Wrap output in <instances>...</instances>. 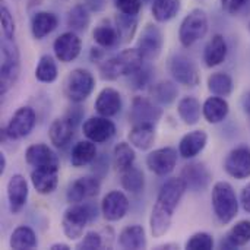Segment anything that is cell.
Here are the masks:
<instances>
[{
    "label": "cell",
    "mask_w": 250,
    "mask_h": 250,
    "mask_svg": "<svg viewBox=\"0 0 250 250\" xmlns=\"http://www.w3.org/2000/svg\"><path fill=\"white\" fill-rule=\"evenodd\" d=\"M53 48H54L56 57L60 62L69 63L79 56L81 48H82V42H81V38L75 32H64L56 38Z\"/></svg>",
    "instance_id": "e0dca14e"
},
{
    "label": "cell",
    "mask_w": 250,
    "mask_h": 250,
    "mask_svg": "<svg viewBox=\"0 0 250 250\" xmlns=\"http://www.w3.org/2000/svg\"><path fill=\"white\" fill-rule=\"evenodd\" d=\"M180 10V0H154L152 16L158 22H167L173 19Z\"/></svg>",
    "instance_id": "e575fe53"
},
{
    "label": "cell",
    "mask_w": 250,
    "mask_h": 250,
    "mask_svg": "<svg viewBox=\"0 0 250 250\" xmlns=\"http://www.w3.org/2000/svg\"><path fill=\"white\" fill-rule=\"evenodd\" d=\"M227 56V44L223 35H214L205 47L204 62L208 67L218 66L224 62Z\"/></svg>",
    "instance_id": "d4e9b609"
},
{
    "label": "cell",
    "mask_w": 250,
    "mask_h": 250,
    "mask_svg": "<svg viewBox=\"0 0 250 250\" xmlns=\"http://www.w3.org/2000/svg\"><path fill=\"white\" fill-rule=\"evenodd\" d=\"M188 186L182 177H174L167 180L157 198V202L152 208L151 218H149V226H151V233L154 237H163L173 220V214L183 198Z\"/></svg>",
    "instance_id": "6da1fadb"
},
{
    "label": "cell",
    "mask_w": 250,
    "mask_h": 250,
    "mask_svg": "<svg viewBox=\"0 0 250 250\" xmlns=\"http://www.w3.org/2000/svg\"><path fill=\"white\" fill-rule=\"evenodd\" d=\"M97 157V146L92 141H81L78 142L70 155V163L73 167H83L92 163Z\"/></svg>",
    "instance_id": "f1b7e54d"
},
{
    "label": "cell",
    "mask_w": 250,
    "mask_h": 250,
    "mask_svg": "<svg viewBox=\"0 0 250 250\" xmlns=\"http://www.w3.org/2000/svg\"><path fill=\"white\" fill-rule=\"evenodd\" d=\"M35 123H37L35 111L31 107H21L15 111L7 126L1 132L3 136H7L10 139H21L32 132Z\"/></svg>",
    "instance_id": "ba28073f"
},
{
    "label": "cell",
    "mask_w": 250,
    "mask_h": 250,
    "mask_svg": "<svg viewBox=\"0 0 250 250\" xmlns=\"http://www.w3.org/2000/svg\"><path fill=\"white\" fill-rule=\"evenodd\" d=\"M136 25H138L136 16L122 13V15H117V18H116L117 32H119V37L123 38V41L132 40V37L135 35V31H136Z\"/></svg>",
    "instance_id": "b9f144b4"
},
{
    "label": "cell",
    "mask_w": 250,
    "mask_h": 250,
    "mask_svg": "<svg viewBox=\"0 0 250 250\" xmlns=\"http://www.w3.org/2000/svg\"><path fill=\"white\" fill-rule=\"evenodd\" d=\"M73 132L75 123L70 119H56L48 129V138L56 148H64L73 138Z\"/></svg>",
    "instance_id": "603a6c76"
},
{
    "label": "cell",
    "mask_w": 250,
    "mask_h": 250,
    "mask_svg": "<svg viewBox=\"0 0 250 250\" xmlns=\"http://www.w3.org/2000/svg\"><path fill=\"white\" fill-rule=\"evenodd\" d=\"M25 160L34 168L42 167V166H50V164H59L56 154L44 144L31 145L25 152Z\"/></svg>",
    "instance_id": "cb8c5ba5"
},
{
    "label": "cell",
    "mask_w": 250,
    "mask_h": 250,
    "mask_svg": "<svg viewBox=\"0 0 250 250\" xmlns=\"http://www.w3.org/2000/svg\"><path fill=\"white\" fill-rule=\"evenodd\" d=\"M177 164V151L174 148H160L146 157V167L157 176H168Z\"/></svg>",
    "instance_id": "8fae6325"
},
{
    "label": "cell",
    "mask_w": 250,
    "mask_h": 250,
    "mask_svg": "<svg viewBox=\"0 0 250 250\" xmlns=\"http://www.w3.org/2000/svg\"><path fill=\"white\" fill-rule=\"evenodd\" d=\"M91 220V211L88 207L81 205V204H72L63 215L62 226L63 231L67 239L70 240H78L82 237L85 227L88 226Z\"/></svg>",
    "instance_id": "52a82bcc"
},
{
    "label": "cell",
    "mask_w": 250,
    "mask_h": 250,
    "mask_svg": "<svg viewBox=\"0 0 250 250\" xmlns=\"http://www.w3.org/2000/svg\"><path fill=\"white\" fill-rule=\"evenodd\" d=\"M212 207L217 218L223 224L231 223L239 212V202L233 186L227 182H218L212 188Z\"/></svg>",
    "instance_id": "3957f363"
},
{
    "label": "cell",
    "mask_w": 250,
    "mask_h": 250,
    "mask_svg": "<svg viewBox=\"0 0 250 250\" xmlns=\"http://www.w3.org/2000/svg\"><path fill=\"white\" fill-rule=\"evenodd\" d=\"M82 132L89 141L95 144H103L114 136L116 126L111 120H108V117H89L83 122Z\"/></svg>",
    "instance_id": "30bf717a"
},
{
    "label": "cell",
    "mask_w": 250,
    "mask_h": 250,
    "mask_svg": "<svg viewBox=\"0 0 250 250\" xmlns=\"http://www.w3.org/2000/svg\"><path fill=\"white\" fill-rule=\"evenodd\" d=\"M101 211L107 221H119L125 218L129 211V199L123 192L113 190L104 196L101 202Z\"/></svg>",
    "instance_id": "9a60e30c"
},
{
    "label": "cell",
    "mask_w": 250,
    "mask_h": 250,
    "mask_svg": "<svg viewBox=\"0 0 250 250\" xmlns=\"http://www.w3.org/2000/svg\"><path fill=\"white\" fill-rule=\"evenodd\" d=\"M119 245L123 249L139 250L146 248V237L145 230L141 226H127L122 230L119 236Z\"/></svg>",
    "instance_id": "484cf974"
},
{
    "label": "cell",
    "mask_w": 250,
    "mask_h": 250,
    "mask_svg": "<svg viewBox=\"0 0 250 250\" xmlns=\"http://www.w3.org/2000/svg\"><path fill=\"white\" fill-rule=\"evenodd\" d=\"M9 245L15 250H31L37 248L38 242L32 229L26 226H21L12 233Z\"/></svg>",
    "instance_id": "4dcf8cb0"
},
{
    "label": "cell",
    "mask_w": 250,
    "mask_h": 250,
    "mask_svg": "<svg viewBox=\"0 0 250 250\" xmlns=\"http://www.w3.org/2000/svg\"><path fill=\"white\" fill-rule=\"evenodd\" d=\"M31 182L35 190L41 195H48L56 190L59 183V164H50L34 168Z\"/></svg>",
    "instance_id": "5bb4252c"
},
{
    "label": "cell",
    "mask_w": 250,
    "mask_h": 250,
    "mask_svg": "<svg viewBox=\"0 0 250 250\" xmlns=\"http://www.w3.org/2000/svg\"><path fill=\"white\" fill-rule=\"evenodd\" d=\"M249 26H250V25H249Z\"/></svg>",
    "instance_id": "f5cc1de1"
},
{
    "label": "cell",
    "mask_w": 250,
    "mask_h": 250,
    "mask_svg": "<svg viewBox=\"0 0 250 250\" xmlns=\"http://www.w3.org/2000/svg\"><path fill=\"white\" fill-rule=\"evenodd\" d=\"M4 168H6V158L4 154H0V174L4 173Z\"/></svg>",
    "instance_id": "681fc988"
},
{
    "label": "cell",
    "mask_w": 250,
    "mask_h": 250,
    "mask_svg": "<svg viewBox=\"0 0 250 250\" xmlns=\"http://www.w3.org/2000/svg\"><path fill=\"white\" fill-rule=\"evenodd\" d=\"M186 249L209 250L214 248V239L208 233H196L186 242Z\"/></svg>",
    "instance_id": "7bdbcfd3"
},
{
    "label": "cell",
    "mask_w": 250,
    "mask_h": 250,
    "mask_svg": "<svg viewBox=\"0 0 250 250\" xmlns=\"http://www.w3.org/2000/svg\"><path fill=\"white\" fill-rule=\"evenodd\" d=\"M163 48V34L161 31L152 25L148 23L144 31L141 38L138 40V50L146 60H154L160 56Z\"/></svg>",
    "instance_id": "4fadbf2b"
},
{
    "label": "cell",
    "mask_w": 250,
    "mask_h": 250,
    "mask_svg": "<svg viewBox=\"0 0 250 250\" xmlns=\"http://www.w3.org/2000/svg\"><path fill=\"white\" fill-rule=\"evenodd\" d=\"M202 113L204 117L207 119V122L209 123H220L223 122L227 114H229V103L221 98V97H209L202 107Z\"/></svg>",
    "instance_id": "83f0119b"
},
{
    "label": "cell",
    "mask_w": 250,
    "mask_h": 250,
    "mask_svg": "<svg viewBox=\"0 0 250 250\" xmlns=\"http://www.w3.org/2000/svg\"><path fill=\"white\" fill-rule=\"evenodd\" d=\"M151 94L154 97V100L160 104L168 105L171 104L176 98H177V86L171 82V81H161L158 83H155L151 89Z\"/></svg>",
    "instance_id": "8d00e7d4"
},
{
    "label": "cell",
    "mask_w": 250,
    "mask_h": 250,
    "mask_svg": "<svg viewBox=\"0 0 250 250\" xmlns=\"http://www.w3.org/2000/svg\"><path fill=\"white\" fill-rule=\"evenodd\" d=\"M0 15H1V31H3V37L7 38V40H13V37H15V21H13V16L10 15L9 9L4 4L1 6Z\"/></svg>",
    "instance_id": "ee69618b"
},
{
    "label": "cell",
    "mask_w": 250,
    "mask_h": 250,
    "mask_svg": "<svg viewBox=\"0 0 250 250\" xmlns=\"http://www.w3.org/2000/svg\"><path fill=\"white\" fill-rule=\"evenodd\" d=\"M144 56L138 48H126L117 56L100 64V75L104 81H116L120 76H132L144 67Z\"/></svg>",
    "instance_id": "7a4b0ae2"
},
{
    "label": "cell",
    "mask_w": 250,
    "mask_h": 250,
    "mask_svg": "<svg viewBox=\"0 0 250 250\" xmlns=\"http://www.w3.org/2000/svg\"><path fill=\"white\" fill-rule=\"evenodd\" d=\"M163 116V110L154 105L149 100L136 97L132 101L130 122L133 125H155Z\"/></svg>",
    "instance_id": "7c38bea8"
},
{
    "label": "cell",
    "mask_w": 250,
    "mask_h": 250,
    "mask_svg": "<svg viewBox=\"0 0 250 250\" xmlns=\"http://www.w3.org/2000/svg\"><path fill=\"white\" fill-rule=\"evenodd\" d=\"M129 141L135 148L141 151L149 149L155 141L154 125H133L129 132Z\"/></svg>",
    "instance_id": "4316f807"
},
{
    "label": "cell",
    "mask_w": 250,
    "mask_h": 250,
    "mask_svg": "<svg viewBox=\"0 0 250 250\" xmlns=\"http://www.w3.org/2000/svg\"><path fill=\"white\" fill-rule=\"evenodd\" d=\"M119 32H117V28H114L113 25H110L108 22H103L100 23L95 31H94V40L98 45L101 47H113L117 40H119Z\"/></svg>",
    "instance_id": "f35d334b"
},
{
    "label": "cell",
    "mask_w": 250,
    "mask_h": 250,
    "mask_svg": "<svg viewBox=\"0 0 250 250\" xmlns=\"http://www.w3.org/2000/svg\"><path fill=\"white\" fill-rule=\"evenodd\" d=\"M242 204L243 208L250 214V183L242 190Z\"/></svg>",
    "instance_id": "c3c4849f"
},
{
    "label": "cell",
    "mask_w": 250,
    "mask_h": 250,
    "mask_svg": "<svg viewBox=\"0 0 250 250\" xmlns=\"http://www.w3.org/2000/svg\"><path fill=\"white\" fill-rule=\"evenodd\" d=\"M141 0H116V7L125 15L136 16L141 10Z\"/></svg>",
    "instance_id": "bcb514c9"
},
{
    "label": "cell",
    "mask_w": 250,
    "mask_h": 250,
    "mask_svg": "<svg viewBox=\"0 0 250 250\" xmlns=\"http://www.w3.org/2000/svg\"><path fill=\"white\" fill-rule=\"evenodd\" d=\"M249 113H250V108H249Z\"/></svg>",
    "instance_id": "816d5d0a"
},
{
    "label": "cell",
    "mask_w": 250,
    "mask_h": 250,
    "mask_svg": "<svg viewBox=\"0 0 250 250\" xmlns=\"http://www.w3.org/2000/svg\"><path fill=\"white\" fill-rule=\"evenodd\" d=\"M21 70L19 51L12 40L4 38L1 44V72H0V92L6 94L18 81Z\"/></svg>",
    "instance_id": "277c9868"
},
{
    "label": "cell",
    "mask_w": 250,
    "mask_h": 250,
    "mask_svg": "<svg viewBox=\"0 0 250 250\" xmlns=\"http://www.w3.org/2000/svg\"><path fill=\"white\" fill-rule=\"evenodd\" d=\"M89 13L85 6L76 4L67 15V25L75 31H85L89 26Z\"/></svg>",
    "instance_id": "60d3db41"
},
{
    "label": "cell",
    "mask_w": 250,
    "mask_h": 250,
    "mask_svg": "<svg viewBox=\"0 0 250 250\" xmlns=\"http://www.w3.org/2000/svg\"><path fill=\"white\" fill-rule=\"evenodd\" d=\"M64 85H66L64 91H66L67 98L73 103H82L91 95L94 85H95V81H94V76L89 70L75 69L67 76Z\"/></svg>",
    "instance_id": "8992f818"
},
{
    "label": "cell",
    "mask_w": 250,
    "mask_h": 250,
    "mask_svg": "<svg viewBox=\"0 0 250 250\" xmlns=\"http://www.w3.org/2000/svg\"><path fill=\"white\" fill-rule=\"evenodd\" d=\"M35 78L40 82L51 83L57 79V66L50 56H42L35 69Z\"/></svg>",
    "instance_id": "ab89813d"
},
{
    "label": "cell",
    "mask_w": 250,
    "mask_h": 250,
    "mask_svg": "<svg viewBox=\"0 0 250 250\" xmlns=\"http://www.w3.org/2000/svg\"><path fill=\"white\" fill-rule=\"evenodd\" d=\"M226 171L239 180L250 177V149L246 146H240L233 149L224 163Z\"/></svg>",
    "instance_id": "2e32d148"
},
{
    "label": "cell",
    "mask_w": 250,
    "mask_h": 250,
    "mask_svg": "<svg viewBox=\"0 0 250 250\" xmlns=\"http://www.w3.org/2000/svg\"><path fill=\"white\" fill-rule=\"evenodd\" d=\"M122 176H120V183H122V188L130 193H139L144 190L145 188V177H144V173L136 168V167H129L123 171H120Z\"/></svg>",
    "instance_id": "d6a6232c"
},
{
    "label": "cell",
    "mask_w": 250,
    "mask_h": 250,
    "mask_svg": "<svg viewBox=\"0 0 250 250\" xmlns=\"http://www.w3.org/2000/svg\"><path fill=\"white\" fill-rule=\"evenodd\" d=\"M170 73L173 78L185 86H196L199 83V73L195 63L186 56H174L168 63Z\"/></svg>",
    "instance_id": "9c48e42d"
},
{
    "label": "cell",
    "mask_w": 250,
    "mask_h": 250,
    "mask_svg": "<svg viewBox=\"0 0 250 250\" xmlns=\"http://www.w3.org/2000/svg\"><path fill=\"white\" fill-rule=\"evenodd\" d=\"M70 248L64 243H57V245H53L51 246V250H69Z\"/></svg>",
    "instance_id": "f907efd6"
},
{
    "label": "cell",
    "mask_w": 250,
    "mask_h": 250,
    "mask_svg": "<svg viewBox=\"0 0 250 250\" xmlns=\"http://www.w3.org/2000/svg\"><path fill=\"white\" fill-rule=\"evenodd\" d=\"M208 31V18L202 9H193L182 22L179 38L185 47L193 45L196 41L205 37Z\"/></svg>",
    "instance_id": "5b68a950"
},
{
    "label": "cell",
    "mask_w": 250,
    "mask_h": 250,
    "mask_svg": "<svg viewBox=\"0 0 250 250\" xmlns=\"http://www.w3.org/2000/svg\"><path fill=\"white\" fill-rule=\"evenodd\" d=\"M250 242V221H240L237 223L229 233L226 242H223V248H239L245 246Z\"/></svg>",
    "instance_id": "836d02e7"
},
{
    "label": "cell",
    "mask_w": 250,
    "mask_h": 250,
    "mask_svg": "<svg viewBox=\"0 0 250 250\" xmlns=\"http://www.w3.org/2000/svg\"><path fill=\"white\" fill-rule=\"evenodd\" d=\"M95 110L100 116L113 117L122 110V97L120 92L114 88H104L95 101Z\"/></svg>",
    "instance_id": "44dd1931"
},
{
    "label": "cell",
    "mask_w": 250,
    "mask_h": 250,
    "mask_svg": "<svg viewBox=\"0 0 250 250\" xmlns=\"http://www.w3.org/2000/svg\"><path fill=\"white\" fill-rule=\"evenodd\" d=\"M177 113L186 125H196L201 119V103L193 97H183L177 104Z\"/></svg>",
    "instance_id": "1f68e13d"
},
{
    "label": "cell",
    "mask_w": 250,
    "mask_h": 250,
    "mask_svg": "<svg viewBox=\"0 0 250 250\" xmlns=\"http://www.w3.org/2000/svg\"><path fill=\"white\" fill-rule=\"evenodd\" d=\"M180 177L185 180V183L189 189L198 192V190H204L208 186L211 174L202 163H190V164L185 166Z\"/></svg>",
    "instance_id": "ffe728a7"
},
{
    "label": "cell",
    "mask_w": 250,
    "mask_h": 250,
    "mask_svg": "<svg viewBox=\"0 0 250 250\" xmlns=\"http://www.w3.org/2000/svg\"><path fill=\"white\" fill-rule=\"evenodd\" d=\"M248 0H221V4H223V9L229 13H237L245 4H246Z\"/></svg>",
    "instance_id": "7dc6e473"
},
{
    "label": "cell",
    "mask_w": 250,
    "mask_h": 250,
    "mask_svg": "<svg viewBox=\"0 0 250 250\" xmlns=\"http://www.w3.org/2000/svg\"><path fill=\"white\" fill-rule=\"evenodd\" d=\"M7 199H9V208L13 214L21 212L22 208L26 205L28 183L23 176L15 174L10 177L9 183H7Z\"/></svg>",
    "instance_id": "d6986e66"
},
{
    "label": "cell",
    "mask_w": 250,
    "mask_h": 250,
    "mask_svg": "<svg viewBox=\"0 0 250 250\" xmlns=\"http://www.w3.org/2000/svg\"><path fill=\"white\" fill-rule=\"evenodd\" d=\"M207 141H208V136L204 130H193V132H189L188 135H185L180 141V145H179V154L189 160V158H193L196 157L199 152L204 151V148L207 146Z\"/></svg>",
    "instance_id": "7402d4cb"
},
{
    "label": "cell",
    "mask_w": 250,
    "mask_h": 250,
    "mask_svg": "<svg viewBox=\"0 0 250 250\" xmlns=\"http://www.w3.org/2000/svg\"><path fill=\"white\" fill-rule=\"evenodd\" d=\"M208 88L214 95L218 97H227L233 91V81L227 73L218 72L209 76L208 79Z\"/></svg>",
    "instance_id": "74e56055"
},
{
    "label": "cell",
    "mask_w": 250,
    "mask_h": 250,
    "mask_svg": "<svg viewBox=\"0 0 250 250\" xmlns=\"http://www.w3.org/2000/svg\"><path fill=\"white\" fill-rule=\"evenodd\" d=\"M56 26H57V18L50 12H38L32 18V23H31L32 35L37 40H41L48 34H51L56 29Z\"/></svg>",
    "instance_id": "f546056e"
},
{
    "label": "cell",
    "mask_w": 250,
    "mask_h": 250,
    "mask_svg": "<svg viewBox=\"0 0 250 250\" xmlns=\"http://www.w3.org/2000/svg\"><path fill=\"white\" fill-rule=\"evenodd\" d=\"M135 158H136V154L127 142H120L119 145H116L114 152H113V161H114V167L119 171H123L132 167L135 163Z\"/></svg>",
    "instance_id": "d590c367"
},
{
    "label": "cell",
    "mask_w": 250,
    "mask_h": 250,
    "mask_svg": "<svg viewBox=\"0 0 250 250\" xmlns=\"http://www.w3.org/2000/svg\"><path fill=\"white\" fill-rule=\"evenodd\" d=\"M103 246V239L98 233L95 231H89L85 234V237L82 239V242L78 243L76 249H83V250H95L101 249Z\"/></svg>",
    "instance_id": "f6af8a7d"
},
{
    "label": "cell",
    "mask_w": 250,
    "mask_h": 250,
    "mask_svg": "<svg viewBox=\"0 0 250 250\" xmlns=\"http://www.w3.org/2000/svg\"><path fill=\"white\" fill-rule=\"evenodd\" d=\"M100 182L95 177H81L75 180L69 190H67V202L70 204H81L85 199L94 198L100 193Z\"/></svg>",
    "instance_id": "ac0fdd59"
}]
</instances>
